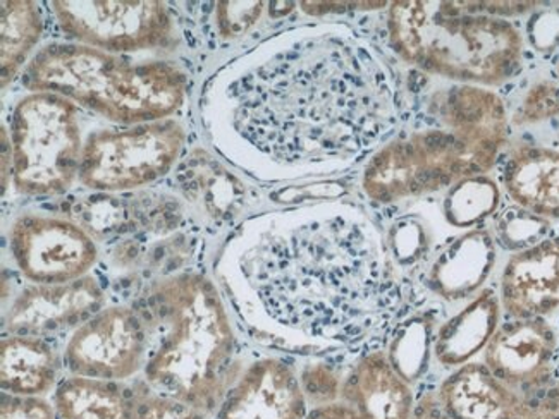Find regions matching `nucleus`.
Wrapping results in <instances>:
<instances>
[{
  "mask_svg": "<svg viewBox=\"0 0 559 419\" xmlns=\"http://www.w3.org/2000/svg\"><path fill=\"white\" fill-rule=\"evenodd\" d=\"M215 271L257 339L296 352L365 339L400 296L379 230L346 206L255 218L229 239Z\"/></svg>",
  "mask_w": 559,
  "mask_h": 419,
  "instance_id": "1",
  "label": "nucleus"
},
{
  "mask_svg": "<svg viewBox=\"0 0 559 419\" xmlns=\"http://www.w3.org/2000/svg\"><path fill=\"white\" fill-rule=\"evenodd\" d=\"M229 130L274 166L355 160L396 124L393 83L378 57L336 33L292 41L226 89Z\"/></svg>",
  "mask_w": 559,
  "mask_h": 419,
  "instance_id": "2",
  "label": "nucleus"
},
{
  "mask_svg": "<svg viewBox=\"0 0 559 419\" xmlns=\"http://www.w3.org/2000/svg\"><path fill=\"white\" fill-rule=\"evenodd\" d=\"M146 334L145 380L157 394L217 411L236 382L235 332L211 278L169 275L146 289L139 310Z\"/></svg>",
  "mask_w": 559,
  "mask_h": 419,
  "instance_id": "3",
  "label": "nucleus"
},
{
  "mask_svg": "<svg viewBox=\"0 0 559 419\" xmlns=\"http://www.w3.org/2000/svg\"><path fill=\"white\" fill-rule=\"evenodd\" d=\"M25 85L56 93L110 121L148 124L166 119L187 97V74L169 62H133L86 47L56 44L29 62Z\"/></svg>",
  "mask_w": 559,
  "mask_h": 419,
  "instance_id": "4",
  "label": "nucleus"
},
{
  "mask_svg": "<svg viewBox=\"0 0 559 419\" xmlns=\"http://www.w3.org/2000/svg\"><path fill=\"white\" fill-rule=\"evenodd\" d=\"M388 29L397 56L436 76L498 86L522 65V35L510 21L451 2H394Z\"/></svg>",
  "mask_w": 559,
  "mask_h": 419,
  "instance_id": "5",
  "label": "nucleus"
},
{
  "mask_svg": "<svg viewBox=\"0 0 559 419\" xmlns=\"http://www.w3.org/2000/svg\"><path fill=\"white\" fill-rule=\"evenodd\" d=\"M495 161L454 131H417L382 146L365 167L361 184L367 196L391 203L480 176Z\"/></svg>",
  "mask_w": 559,
  "mask_h": 419,
  "instance_id": "6",
  "label": "nucleus"
},
{
  "mask_svg": "<svg viewBox=\"0 0 559 419\" xmlns=\"http://www.w3.org/2000/svg\"><path fill=\"white\" fill-rule=\"evenodd\" d=\"M76 107L56 93L37 92L16 105L13 116L14 184L29 196L70 190L82 166Z\"/></svg>",
  "mask_w": 559,
  "mask_h": 419,
  "instance_id": "7",
  "label": "nucleus"
},
{
  "mask_svg": "<svg viewBox=\"0 0 559 419\" xmlns=\"http://www.w3.org/2000/svg\"><path fill=\"white\" fill-rule=\"evenodd\" d=\"M185 143L187 133L175 121L98 131L83 146L80 181L102 193L136 190L166 176Z\"/></svg>",
  "mask_w": 559,
  "mask_h": 419,
  "instance_id": "8",
  "label": "nucleus"
},
{
  "mask_svg": "<svg viewBox=\"0 0 559 419\" xmlns=\"http://www.w3.org/2000/svg\"><path fill=\"white\" fill-rule=\"evenodd\" d=\"M62 32L104 52H134L167 44L173 21L163 2H52Z\"/></svg>",
  "mask_w": 559,
  "mask_h": 419,
  "instance_id": "9",
  "label": "nucleus"
},
{
  "mask_svg": "<svg viewBox=\"0 0 559 419\" xmlns=\"http://www.w3.org/2000/svg\"><path fill=\"white\" fill-rule=\"evenodd\" d=\"M148 334L139 311L110 307L76 327L64 361L76 376L124 382L145 368Z\"/></svg>",
  "mask_w": 559,
  "mask_h": 419,
  "instance_id": "10",
  "label": "nucleus"
},
{
  "mask_svg": "<svg viewBox=\"0 0 559 419\" xmlns=\"http://www.w3.org/2000/svg\"><path fill=\"white\" fill-rule=\"evenodd\" d=\"M9 248L33 284L73 283L86 277L98 259L97 244L85 229L45 215H21L9 232Z\"/></svg>",
  "mask_w": 559,
  "mask_h": 419,
  "instance_id": "11",
  "label": "nucleus"
},
{
  "mask_svg": "<svg viewBox=\"0 0 559 419\" xmlns=\"http://www.w3.org/2000/svg\"><path fill=\"white\" fill-rule=\"evenodd\" d=\"M438 400L453 419H559V382L522 394L486 364L460 367L442 382Z\"/></svg>",
  "mask_w": 559,
  "mask_h": 419,
  "instance_id": "12",
  "label": "nucleus"
},
{
  "mask_svg": "<svg viewBox=\"0 0 559 419\" xmlns=\"http://www.w3.org/2000/svg\"><path fill=\"white\" fill-rule=\"evenodd\" d=\"M558 335L544 319H513L499 327L484 351L487 370L522 394L552 382Z\"/></svg>",
  "mask_w": 559,
  "mask_h": 419,
  "instance_id": "13",
  "label": "nucleus"
},
{
  "mask_svg": "<svg viewBox=\"0 0 559 419\" xmlns=\"http://www.w3.org/2000/svg\"><path fill=\"white\" fill-rule=\"evenodd\" d=\"M104 289L88 275L73 283L33 284L21 290L4 314V328L9 335L53 334L85 323L104 310Z\"/></svg>",
  "mask_w": 559,
  "mask_h": 419,
  "instance_id": "14",
  "label": "nucleus"
},
{
  "mask_svg": "<svg viewBox=\"0 0 559 419\" xmlns=\"http://www.w3.org/2000/svg\"><path fill=\"white\" fill-rule=\"evenodd\" d=\"M300 376L281 359L250 364L227 391L214 419H305Z\"/></svg>",
  "mask_w": 559,
  "mask_h": 419,
  "instance_id": "15",
  "label": "nucleus"
},
{
  "mask_svg": "<svg viewBox=\"0 0 559 419\" xmlns=\"http://www.w3.org/2000/svg\"><path fill=\"white\" fill-rule=\"evenodd\" d=\"M501 307L511 319H544L559 310V239L511 256L501 277Z\"/></svg>",
  "mask_w": 559,
  "mask_h": 419,
  "instance_id": "16",
  "label": "nucleus"
},
{
  "mask_svg": "<svg viewBox=\"0 0 559 419\" xmlns=\"http://www.w3.org/2000/svg\"><path fill=\"white\" fill-rule=\"evenodd\" d=\"M341 400L361 419H412L415 397L406 382L382 351L369 352L343 382Z\"/></svg>",
  "mask_w": 559,
  "mask_h": 419,
  "instance_id": "17",
  "label": "nucleus"
},
{
  "mask_svg": "<svg viewBox=\"0 0 559 419\" xmlns=\"http://www.w3.org/2000/svg\"><path fill=\"white\" fill-rule=\"evenodd\" d=\"M496 263V241L484 229H472L448 242L427 271L426 283L433 295L462 301L477 295Z\"/></svg>",
  "mask_w": 559,
  "mask_h": 419,
  "instance_id": "18",
  "label": "nucleus"
},
{
  "mask_svg": "<svg viewBox=\"0 0 559 419\" xmlns=\"http://www.w3.org/2000/svg\"><path fill=\"white\" fill-rule=\"evenodd\" d=\"M504 188L520 208L549 223L559 218V152L520 146L504 167Z\"/></svg>",
  "mask_w": 559,
  "mask_h": 419,
  "instance_id": "19",
  "label": "nucleus"
},
{
  "mask_svg": "<svg viewBox=\"0 0 559 419\" xmlns=\"http://www.w3.org/2000/svg\"><path fill=\"white\" fill-rule=\"evenodd\" d=\"M501 299L495 290H480L463 310L448 320L433 337V355L447 368H460L486 351L499 328Z\"/></svg>",
  "mask_w": 559,
  "mask_h": 419,
  "instance_id": "20",
  "label": "nucleus"
},
{
  "mask_svg": "<svg viewBox=\"0 0 559 419\" xmlns=\"http://www.w3.org/2000/svg\"><path fill=\"white\" fill-rule=\"evenodd\" d=\"M59 358L49 344L32 335H8L0 344V383L4 394L44 397L52 391Z\"/></svg>",
  "mask_w": 559,
  "mask_h": 419,
  "instance_id": "21",
  "label": "nucleus"
},
{
  "mask_svg": "<svg viewBox=\"0 0 559 419\" xmlns=\"http://www.w3.org/2000/svg\"><path fill=\"white\" fill-rule=\"evenodd\" d=\"M134 394L119 382L73 375L53 392L59 419H133Z\"/></svg>",
  "mask_w": 559,
  "mask_h": 419,
  "instance_id": "22",
  "label": "nucleus"
},
{
  "mask_svg": "<svg viewBox=\"0 0 559 419\" xmlns=\"http://www.w3.org/2000/svg\"><path fill=\"white\" fill-rule=\"evenodd\" d=\"M179 182L185 196L214 217L231 215L243 200L241 182L207 155H191L179 173Z\"/></svg>",
  "mask_w": 559,
  "mask_h": 419,
  "instance_id": "23",
  "label": "nucleus"
},
{
  "mask_svg": "<svg viewBox=\"0 0 559 419\" xmlns=\"http://www.w3.org/2000/svg\"><path fill=\"white\" fill-rule=\"evenodd\" d=\"M40 35L41 17L35 2H2V88L16 76Z\"/></svg>",
  "mask_w": 559,
  "mask_h": 419,
  "instance_id": "24",
  "label": "nucleus"
},
{
  "mask_svg": "<svg viewBox=\"0 0 559 419\" xmlns=\"http://www.w3.org/2000/svg\"><path fill=\"white\" fill-rule=\"evenodd\" d=\"M499 188L486 176L462 179L451 188L444 200V217L451 226L466 229L478 226L499 206Z\"/></svg>",
  "mask_w": 559,
  "mask_h": 419,
  "instance_id": "25",
  "label": "nucleus"
},
{
  "mask_svg": "<svg viewBox=\"0 0 559 419\" xmlns=\"http://www.w3.org/2000/svg\"><path fill=\"white\" fill-rule=\"evenodd\" d=\"M433 337L432 322L427 319L409 320L397 331L388 358L406 382H417L426 373L433 351Z\"/></svg>",
  "mask_w": 559,
  "mask_h": 419,
  "instance_id": "26",
  "label": "nucleus"
},
{
  "mask_svg": "<svg viewBox=\"0 0 559 419\" xmlns=\"http://www.w3.org/2000/svg\"><path fill=\"white\" fill-rule=\"evenodd\" d=\"M551 223L520 206H510L498 215L495 223V241L513 253L531 250L546 241Z\"/></svg>",
  "mask_w": 559,
  "mask_h": 419,
  "instance_id": "27",
  "label": "nucleus"
},
{
  "mask_svg": "<svg viewBox=\"0 0 559 419\" xmlns=\"http://www.w3.org/2000/svg\"><path fill=\"white\" fill-rule=\"evenodd\" d=\"M429 247V230L414 218H405L391 230L390 254L397 265H415L426 256Z\"/></svg>",
  "mask_w": 559,
  "mask_h": 419,
  "instance_id": "28",
  "label": "nucleus"
},
{
  "mask_svg": "<svg viewBox=\"0 0 559 419\" xmlns=\"http://www.w3.org/2000/svg\"><path fill=\"white\" fill-rule=\"evenodd\" d=\"M300 383L310 409L341 400L343 382L325 364H310V367L305 368L301 371Z\"/></svg>",
  "mask_w": 559,
  "mask_h": 419,
  "instance_id": "29",
  "label": "nucleus"
},
{
  "mask_svg": "<svg viewBox=\"0 0 559 419\" xmlns=\"http://www.w3.org/2000/svg\"><path fill=\"white\" fill-rule=\"evenodd\" d=\"M133 419H209V415L199 407L155 392L140 395Z\"/></svg>",
  "mask_w": 559,
  "mask_h": 419,
  "instance_id": "30",
  "label": "nucleus"
},
{
  "mask_svg": "<svg viewBox=\"0 0 559 419\" xmlns=\"http://www.w3.org/2000/svg\"><path fill=\"white\" fill-rule=\"evenodd\" d=\"M215 5H217L215 21H217L221 37L233 38L255 25L264 4H260V2H219Z\"/></svg>",
  "mask_w": 559,
  "mask_h": 419,
  "instance_id": "31",
  "label": "nucleus"
},
{
  "mask_svg": "<svg viewBox=\"0 0 559 419\" xmlns=\"http://www.w3.org/2000/svg\"><path fill=\"white\" fill-rule=\"evenodd\" d=\"M559 113V88L552 83H539L528 92L523 101L516 121L531 122L546 121L556 118Z\"/></svg>",
  "mask_w": 559,
  "mask_h": 419,
  "instance_id": "32",
  "label": "nucleus"
},
{
  "mask_svg": "<svg viewBox=\"0 0 559 419\" xmlns=\"http://www.w3.org/2000/svg\"><path fill=\"white\" fill-rule=\"evenodd\" d=\"M0 419H59L56 407L41 397L2 395Z\"/></svg>",
  "mask_w": 559,
  "mask_h": 419,
  "instance_id": "33",
  "label": "nucleus"
},
{
  "mask_svg": "<svg viewBox=\"0 0 559 419\" xmlns=\"http://www.w3.org/2000/svg\"><path fill=\"white\" fill-rule=\"evenodd\" d=\"M528 37L540 52H551L559 45V13L543 11L528 23Z\"/></svg>",
  "mask_w": 559,
  "mask_h": 419,
  "instance_id": "34",
  "label": "nucleus"
},
{
  "mask_svg": "<svg viewBox=\"0 0 559 419\" xmlns=\"http://www.w3.org/2000/svg\"><path fill=\"white\" fill-rule=\"evenodd\" d=\"M305 419H361L358 412L353 409L348 404L343 400L337 403L325 404L321 407H312L308 409V415Z\"/></svg>",
  "mask_w": 559,
  "mask_h": 419,
  "instance_id": "35",
  "label": "nucleus"
},
{
  "mask_svg": "<svg viewBox=\"0 0 559 419\" xmlns=\"http://www.w3.org/2000/svg\"><path fill=\"white\" fill-rule=\"evenodd\" d=\"M412 419H453L442 409L438 395H427L415 406Z\"/></svg>",
  "mask_w": 559,
  "mask_h": 419,
  "instance_id": "36",
  "label": "nucleus"
},
{
  "mask_svg": "<svg viewBox=\"0 0 559 419\" xmlns=\"http://www.w3.org/2000/svg\"><path fill=\"white\" fill-rule=\"evenodd\" d=\"M558 77H559V64H558Z\"/></svg>",
  "mask_w": 559,
  "mask_h": 419,
  "instance_id": "37",
  "label": "nucleus"
}]
</instances>
